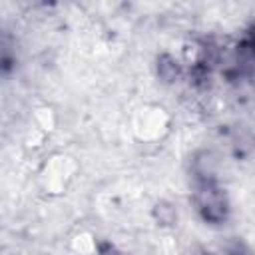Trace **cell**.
I'll return each instance as SVG.
<instances>
[{"instance_id":"cell-1","label":"cell","mask_w":255,"mask_h":255,"mask_svg":"<svg viewBox=\"0 0 255 255\" xmlns=\"http://www.w3.org/2000/svg\"><path fill=\"white\" fill-rule=\"evenodd\" d=\"M195 205L209 223H223L227 219L229 203L215 179H195Z\"/></svg>"},{"instance_id":"cell-2","label":"cell","mask_w":255,"mask_h":255,"mask_svg":"<svg viewBox=\"0 0 255 255\" xmlns=\"http://www.w3.org/2000/svg\"><path fill=\"white\" fill-rule=\"evenodd\" d=\"M247 48L253 52V56H255V24L251 26V32H249V38H247Z\"/></svg>"}]
</instances>
